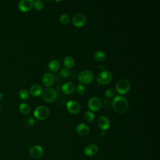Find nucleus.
Wrapping results in <instances>:
<instances>
[{
    "label": "nucleus",
    "instance_id": "24",
    "mask_svg": "<svg viewBox=\"0 0 160 160\" xmlns=\"http://www.w3.org/2000/svg\"><path fill=\"white\" fill-rule=\"evenodd\" d=\"M33 6L34 8L38 10V11H41L43 7H44V4L43 2L40 1V0H36L35 1H34L33 2Z\"/></svg>",
    "mask_w": 160,
    "mask_h": 160
},
{
    "label": "nucleus",
    "instance_id": "7",
    "mask_svg": "<svg viewBox=\"0 0 160 160\" xmlns=\"http://www.w3.org/2000/svg\"><path fill=\"white\" fill-rule=\"evenodd\" d=\"M86 22L85 16L82 13H77L72 18V23L76 28L82 27Z\"/></svg>",
    "mask_w": 160,
    "mask_h": 160
},
{
    "label": "nucleus",
    "instance_id": "8",
    "mask_svg": "<svg viewBox=\"0 0 160 160\" xmlns=\"http://www.w3.org/2000/svg\"><path fill=\"white\" fill-rule=\"evenodd\" d=\"M101 105V101L97 97H92L89 99L88 102V108L91 111H98L100 109Z\"/></svg>",
    "mask_w": 160,
    "mask_h": 160
},
{
    "label": "nucleus",
    "instance_id": "13",
    "mask_svg": "<svg viewBox=\"0 0 160 160\" xmlns=\"http://www.w3.org/2000/svg\"><path fill=\"white\" fill-rule=\"evenodd\" d=\"M98 152V147L94 144H90L86 146L84 149V154L88 156H93Z\"/></svg>",
    "mask_w": 160,
    "mask_h": 160
},
{
    "label": "nucleus",
    "instance_id": "18",
    "mask_svg": "<svg viewBox=\"0 0 160 160\" xmlns=\"http://www.w3.org/2000/svg\"><path fill=\"white\" fill-rule=\"evenodd\" d=\"M74 63H75V60L71 56H67L64 59V65L66 68V69L72 68L74 65Z\"/></svg>",
    "mask_w": 160,
    "mask_h": 160
},
{
    "label": "nucleus",
    "instance_id": "30",
    "mask_svg": "<svg viewBox=\"0 0 160 160\" xmlns=\"http://www.w3.org/2000/svg\"><path fill=\"white\" fill-rule=\"evenodd\" d=\"M106 134V132H105L104 131H102L101 132V135L102 136H105Z\"/></svg>",
    "mask_w": 160,
    "mask_h": 160
},
{
    "label": "nucleus",
    "instance_id": "29",
    "mask_svg": "<svg viewBox=\"0 0 160 160\" xmlns=\"http://www.w3.org/2000/svg\"><path fill=\"white\" fill-rule=\"evenodd\" d=\"M26 122H27V124H28L29 126H33V125L34 124V123H35V120H34L33 118H30L28 119Z\"/></svg>",
    "mask_w": 160,
    "mask_h": 160
},
{
    "label": "nucleus",
    "instance_id": "2",
    "mask_svg": "<svg viewBox=\"0 0 160 160\" xmlns=\"http://www.w3.org/2000/svg\"><path fill=\"white\" fill-rule=\"evenodd\" d=\"M131 88V84L129 81L126 79H119L116 84L115 89L118 93L120 94H125Z\"/></svg>",
    "mask_w": 160,
    "mask_h": 160
},
{
    "label": "nucleus",
    "instance_id": "5",
    "mask_svg": "<svg viewBox=\"0 0 160 160\" xmlns=\"http://www.w3.org/2000/svg\"><path fill=\"white\" fill-rule=\"evenodd\" d=\"M50 111L49 109L44 106L37 107L34 111V116L37 119L44 120L49 116Z\"/></svg>",
    "mask_w": 160,
    "mask_h": 160
},
{
    "label": "nucleus",
    "instance_id": "27",
    "mask_svg": "<svg viewBox=\"0 0 160 160\" xmlns=\"http://www.w3.org/2000/svg\"><path fill=\"white\" fill-rule=\"evenodd\" d=\"M105 96L108 98H111L112 97L114 96L115 95V92L114 90L112 88H108L106 90V91L104 92Z\"/></svg>",
    "mask_w": 160,
    "mask_h": 160
},
{
    "label": "nucleus",
    "instance_id": "20",
    "mask_svg": "<svg viewBox=\"0 0 160 160\" xmlns=\"http://www.w3.org/2000/svg\"><path fill=\"white\" fill-rule=\"evenodd\" d=\"M94 59L98 61H103L106 59V54L101 51H98L94 54Z\"/></svg>",
    "mask_w": 160,
    "mask_h": 160
},
{
    "label": "nucleus",
    "instance_id": "21",
    "mask_svg": "<svg viewBox=\"0 0 160 160\" xmlns=\"http://www.w3.org/2000/svg\"><path fill=\"white\" fill-rule=\"evenodd\" d=\"M19 111L25 114H27L28 113H29V112L31 111V108L30 106L26 104V103H21L20 104L19 106Z\"/></svg>",
    "mask_w": 160,
    "mask_h": 160
},
{
    "label": "nucleus",
    "instance_id": "19",
    "mask_svg": "<svg viewBox=\"0 0 160 160\" xmlns=\"http://www.w3.org/2000/svg\"><path fill=\"white\" fill-rule=\"evenodd\" d=\"M60 67L59 62L55 59H52L48 63V68L52 71H56L59 69Z\"/></svg>",
    "mask_w": 160,
    "mask_h": 160
},
{
    "label": "nucleus",
    "instance_id": "3",
    "mask_svg": "<svg viewBox=\"0 0 160 160\" xmlns=\"http://www.w3.org/2000/svg\"><path fill=\"white\" fill-rule=\"evenodd\" d=\"M94 74L89 70H82L78 74L79 81L84 84H89L92 82Z\"/></svg>",
    "mask_w": 160,
    "mask_h": 160
},
{
    "label": "nucleus",
    "instance_id": "9",
    "mask_svg": "<svg viewBox=\"0 0 160 160\" xmlns=\"http://www.w3.org/2000/svg\"><path fill=\"white\" fill-rule=\"evenodd\" d=\"M34 1L32 0H21L18 4V7L22 12L29 11L33 6Z\"/></svg>",
    "mask_w": 160,
    "mask_h": 160
},
{
    "label": "nucleus",
    "instance_id": "28",
    "mask_svg": "<svg viewBox=\"0 0 160 160\" xmlns=\"http://www.w3.org/2000/svg\"><path fill=\"white\" fill-rule=\"evenodd\" d=\"M60 74L63 78H67L69 74V71L66 68L62 69L60 72Z\"/></svg>",
    "mask_w": 160,
    "mask_h": 160
},
{
    "label": "nucleus",
    "instance_id": "33",
    "mask_svg": "<svg viewBox=\"0 0 160 160\" xmlns=\"http://www.w3.org/2000/svg\"><path fill=\"white\" fill-rule=\"evenodd\" d=\"M0 110H1V104H0Z\"/></svg>",
    "mask_w": 160,
    "mask_h": 160
},
{
    "label": "nucleus",
    "instance_id": "25",
    "mask_svg": "<svg viewBox=\"0 0 160 160\" xmlns=\"http://www.w3.org/2000/svg\"><path fill=\"white\" fill-rule=\"evenodd\" d=\"M76 91L78 94L82 95L86 92V88L82 84H78L76 88Z\"/></svg>",
    "mask_w": 160,
    "mask_h": 160
},
{
    "label": "nucleus",
    "instance_id": "15",
    "mask_svg": "<svg viewBox=\"0 0 160 160\" xmlns=\"http://www.w3.org/2000/svg\"><path fill=\"white\" fill-rule=\"evenodd\" d=\"M42 84L48 88H50L54 82V78L53 76L50 73H46L43 75L42 78Z\"/></svg>",
    "mask_w": 160,
    "mask_h": 160
},
{
    "label": "nucleus",
    "instance_id": "16",
    "mask_svg": "<svg viewBox=\"0 0 160 160\" xmlns=\"http://www.w3.org/2000/svg\"><path fill=\"white\" fill-rule=\"evenodd\" d=\"M61 89L64 94H70L74 91L75 85L74 84V83H72L71 82H65L62 86Z\"/></svg>",
    "mask_w": 160,
    "mask_h": 160
},
{
    "label": "nucleus",
    "instance_id": "22",
    "mask_svg": "<svg viewBox=\"0 0 160 160\" xmlns=\"http://www.w3.org/2000/svg\"><path fill=\"white\" fill-rule=\"evenodd\" d=\"M19 97L21 98V99L22 100H27L29 98V92L27 90L24 89L19 91Z\"/></svg>",
    "mask_w": 160,
    "mask_h": 160
},
{
    "label": "nucleus",
    "instance_id": "23",
    "mask_svg": "<svg viewBox=\"0 0 160 160\" xmlns=\"http://www.w3.org/2000/svg\"><path fill=\"white\" fill-rule=\"evenodd\" d=\"M84 118L88 122H92L94 119V114L91 111H87L84 113Z\"/></svg>",
    "mask_w": 160,
    "mask_h": 160
},
{
    "label": "nucleus",
    "instance_id": "12",
    "mask_svg": "<svg viewBox=\"0 0 160 160\" xmlns=\"http://www.w3.org/2000/svg\"><path fill=\"white\" fill-rule=\"evenodd\" d=\"M98 126L102 130L106 131L108 130L110 127V121L109 118L105 116H101L98 121Z\"/></svg>",
    "mask_w": 160,
    "mask_h": 160
},
{
    "label": "nucleus",
    "instance_id": "1",
    "mask_svg": "<svg viewBox=\"0 0 160 160\" xmlns=\"http://www.w3.org/2000/svg\"><path fill=\"white\" fill-rule=\"evenodd\" d=\"M129 103L127 99L121 96H117L112 101V107L114 111L118 113H123L128 108Z\"/></svg>",
    "mask_w": 160,
    "mask_h": 160
},
{
    "label": "nucleus",
    "instance_id": "14",
    "mask_svg": "<svg viewBox=\"0 0 160 160\" xmlns=\"http://www.w3.org/2000/svg\"><path fill=\"white\" fill-rule=\"evenodd\" d=\"M76 132L77 133L81 136H85L89 134V132H90V129L84 123H80L79 124L76 128Z\"/></svg>",
    "mask_w": 160,
    "mask_h": 160
},
{
    "label": "nucleus",
    "instance_id": "6",
    "mask_svg": "<svg viewBox=\"0 0 160 160\" xmlns=\"http://www.w3.org/2000/svg\"><path fill=\"white\" fill-rule=\"evenodd\" d=\"M42 99L45 102H51L57 98V92L53 88H47L42 92Z\"/></svg>",
    "mask_w": 160,
    "mask_h": 160
},
{
    "label": "nucleus",
    "instance_id": "4",
    "mask_svg": "<svg viewBox=\"0 0 160 160\" xmlns=\"http://www.w3.org/2000/svg\"><path fill=\"white\" fill-rule=\"evenodd\" d=\"M112 74L110 71L108 70L101 71L98 74L96 78L98 82L101 85H106L110 83L112 81Z\"/></svg>",
    "mask_w": 160,
    "mask_h": 160
},
{
    "label": "nucleus",
    "instance_id": "10",
    "mask_svg": "<svg viewBox=\"0 0 160 160\" xmlns=\"http://www.w3.org/2000/svg\"><path fill=\"white\" fill-rule=\"evenodd\" d=\"M68 111L71 114H77L79 112L81 106L79 104L75 101H69L66 104Z\"/></svg>",
    "mask_w": 160,
    "mask_h": 160
},
{
    "label": "nucleus",
    "instance_id": "26",
    "mask_svg": "<svg viewBox=\"0 0 160 160\" xmlns=\"http://www.w3.org/2000/svg\"><path fill=\"white\" fill-rule=\"evenodd\" d=\"M59 21L62 24H66L69 22V17L67 14H62L59 17Z\"/></svg>",
    "mask_w": 160,
    "mask_h": 160
},
{
    "label": "nucleus",
    "instance_id": "17",
    "mask_svg": "<svg viewBox=\"0 0 160 160\" xmlns=\"http://www.w3.org/2000/svg\"><path fill=\"white\" fill-rule=\"evenodd\" d=\"M42 92V88L41 85L36 84L32 85L30 88V93L34 97H38L40 96Z\"/></svg>",
    "mask_w": 160,
    "mask_h": 160
},
{
    "label": "nucleus",
    "instance_id": "11",
    "mask_svg": "<svg viewBox=\"0 0 160 160\" xmlns=\"http://www.w3.org/2000/svg\"><path fill=\"white\" fill-rule=\"evenodd\" d=\"M44 152L43 148L41 146H34L29 150L30 156L35 159H38L41 158Z\"/></svg>",
    "mask_w": 160,
    "mask_h": 160
},
{
    "label": "nucleus",
    "instance_id": "32",
    "mask_svg": "<svg viewBox=\"0 0 160 160\" xmlns=\"http://www.w3.org/2000/svg\"><path fill=\"white\" fill-rule=\"evenodd\" d=\"M2 98H3V95H2V94L0 92V100H1V99H2Z\"/></svg>",
    "mask_w": 160,
    "mask_h": 160
},
{
    "label": "nucleus",
    "instance_id": "31",
    "mask_svg": "<svg viewBox=\"0 0 160 160\" xmlns=\"http://www.w3.org/2000/svg\"><path fill=\"white\" fill-rule=\"evenodd\" d=\"M99 68H100V69H101V70H103L104 69V66L102 65H100L99 66Z\"/></svg>",
    "mask_w": 160,
    "mask_h": 160
}]
</instances>
